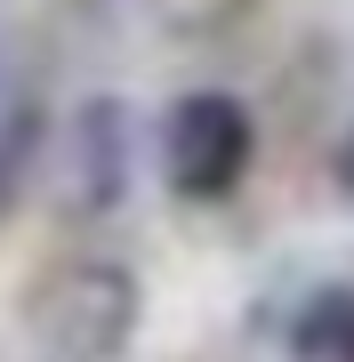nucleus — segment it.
Returning a JSON list of instances; mask_svg holds the SVG:
<instances>
[{
  "instance_id": "obj_4",
  "label": "nucleus",
  "mask_w": 354,
  "mask_h": 362,
  "mask_svg": "<svg viewBox=\"0 0 354 362\" xmlns=\"http://www.w3.org/2000/svg\"><path fill=\"white\" fill-rule=\"evenodd\" d=\"M290 346H298V362H330V354L354 362V298H346V290H322L314 306L298 314Z\"/></svg>"
},
{
  "instance_id": "obj_3",
  "label": "nucleus",
  "mask_w": 354,
  "mask_h": 362,
  "mask_svg": "<svg viewBox=\"0 0 354 362\" xmlns=\"http://www.w3.org/2000/svg\"><path fill=\"white\" fill-rule=\"evenodd\" d=\"M121 185H129V105L89 97L65 121V209L97 218V209L121 202Z\"/></svg>"
},
{
  "instance_id": "obj_6",
  "label": "nucleus",
  "mask_w": 354,
  "mask_h": 362,
  "mask_svg": "<svg viewBox=\"0 0 354 362\" xmlns=\"http://www.w3.org/2000/svg\"><path fill=\"white\" fill-rule=\"evenodd\" d=\"M338 185L354 194V129H346V145H338Z\"/></svg>"
},
{
  "instance_id": "obj_5",
  "label": "nucleus",
  "mask_w": 354,
  "mask_h": 362,
  "mask_svg": "<svg viewBox=\"0 0 354 362\" xmlns=\"http://www.w3.org/2000/svg\"><path fill=\"white\" fill-rule=\"evenodd\" d=\"M33 161H40V105H16V113H0V218L16 209Z\"/></svg>"
},
{
  "instance_id": "obj_1",
  "label": "nucleus",
  "mask_w": 354,
  "mask_h": 362,
  "mask_svg": "<svg viewBox=\"0 0 354 362\" xmlns=\"http://www.w3.org/2000/svg\"><path fill=\"white\" fill-rule=\"evenodd\" d=\"M33 330L57 362H113L137 330V274L121 258H73L33 290Z\"/></svg>"
},
{
  "instance_id": "obj_2",
  "label": "nucleus",
  "mask_w": 354,
  "mask_h": 362,
  "mask_svg": "<svg viewBox=\"0 0 354 362\" xmlns=\"http://www.w3.org/2000/svg\"><path fill=\"white\" fill-rule=\"evenodd\" d=\"M249 153H258V129H249V105L225 97V89H194L170 105L161 121V169L185 202H218L242 185Z\"/></svg>"
}]
</instances>
